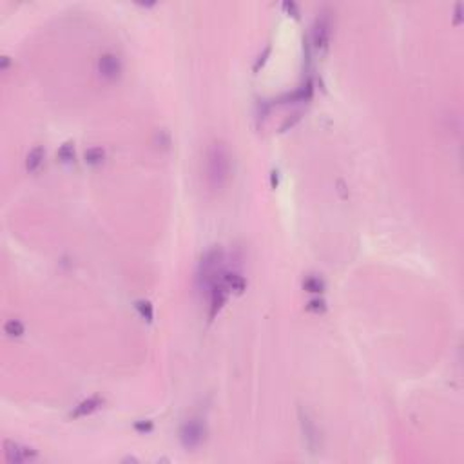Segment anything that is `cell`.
I'll use <instances>...</instances> for the list:
<instances>
[{"label": "cell", "mask_w": 464, "mask_h": 464, "mask_svg": "<svg viewBox=\"0 0 464 464\" xmlns=\"http://www.w3.org/2000/svg\"><path fill=\"white\" fill-rule=\"evenodd\" d=\"M4 332L9 338H20L24 334V323L20 319H9L4 325Z\"/></svg>", "instance_id": "13"}, {"label": "cell", "mask_w": 464, "mask_h": 464, "mask_svg": "<svg viewBox=\"0 0 464 464\" xmlns=\"http://www.w3.org/2000/svg\"><path fill=\"white\" fill-rule=\"evenodd\" d=\"M98 73H100L102 78L113 82L120 77L122 73V64H120V58L113 53H105L98 58Z\"/></svg>", "instance_id": "7"}, {"label": "cell", "mask_w": 464, "mask_h": 464, "mask_svg": "<svg viewBox=\"0 0 464 464\" xmlns=\"http://www.w3.org/2000/svg\"><path fill=\"white\" fill-rule=\"evenodd\" d=\"M272 187H277V171H272Z\"/></svg>", "instance_id": "22"}, {"label": "cell", "mask_w": 464, "mask_h": 464, "mask_svg": "<svg viewBox=\"0 0 464 464\" xmlns=\"http://www.w3.org/2000/svg\"><path fill=\"white\" fill-rule=\"evenodd\" d=\"M301 424H303L305 435H307V439L310 441V444H312V439H315V428H314V424H312V421L307 417V415L303 417V414H301Z\"/></svg>", "instance_id": "18"}, {"label": "cell", "mask_w": 464, "mask_h": 464, "mask_svg": "<svg viewBox=\"0 0 464 464\" xmlns=\"http://www.w3.org/2000/svg\"><path fill=\"white\" fill-rule=\"evenodd\" d=\"M308 312H314V314H325L326 312V301L321 300V298H315V300H310L307 305Z\"/></svg>", "instance_id": "17"}, {"label": "cell", "mask_w": 464, "mask_h": 464, "mask_svg": "<svg viewBox=\"0 0 464 464\" xmlns=\"http://www.w3.org/2000/svg\"><path fill=\"white\" fill-rule=\"evenodd\" d=\"M104 158H105V153L102 147H91V149L85 151V163H89V165L102 163Z\"/></svg>", "instance_id": "14"}, {"label": "cell", "mask_w": 464, "mask_h": 464, "mask_svg": "<svg viewBox=\"0 0 464 464\" xmlns=\"http://www.w3.org/2000/svg\"><path fill=\"white\" fill-rule=\"evenodd\" d=\"M8 65H9V58H8V57H4V58H2V69H6Z\"/></svg>", "instance_id": "23"}, {"label": "cell", "mask_w": 464, "mask_h": 464, "mask_svg": "<svg viewBox=\"0 0 464 464\" xmlns=\"http://www.w3.org/2000/svg\"><path fill=\"white\" fill-rule=\"evenodd\" d=\"M4 453H6V460L13 464L29 462V460H35L39 457V453L33 448H27V446L16 444V442H11V441L4 442Z\"/></svg>", "instance_id": "5"}, {"label": "cell", "mask_w": 464, "mask_h": 464, "mask_svg": "<svg viewBox=\"0 0 464 464\" xmlns=\"http://www.w3.org/2000/svg\"><path fill=\"white\" fill-rule=\"evenodd\" d=\"M58 160L64 161V163H71L75 160V147L71 142L64 143V145L58 149Z\"/></svg>", "instance_id": "16"}, {"label": "cell", "mask_w": 464, "mask_h": 464, "mask_svg": "<svg viewBox=\"0 0 464 464\" xmlns=\"http://www.w3.org/2000/svg\"><path fill=\"white\" fill-rule=\"evenodd\" d=\"M135 308H136V310H138V314L142 315V318L145 319L147 323H151V321H153V318H154V310H153V305H151L149 301H145V300H140V301H136V303H135Z\"/></svg>", "instance_id": "15"}, {"label": "cell", "mask_w": 464, "mask_h": 464, "mask_svg": "<svg viewBox=\"0 0 464 464\" xmlns=\"http://www.w3.org/2000/svg\"><path fill=\"white\" fill-rule=\"evenodd\" d=\"M221 281L225 283V287L229 288V290H234L236 294H242V292L247 288V281L243 280V276H239V274H234V272L223 274Z\"/></svg>", "instance_id": "10"}, {"label": "cell", "mask_w": 464, "mask_h": 464, "mask_svg": "<svg viewBox=\"0 0 464 464\" xmlns=\"http://www.w3.org/2000/svg\"><path fill=\"white\" fill-rule=\"evenodd\" d=\"M312 92H314V84H312V80H307V84L301 85L300 89L295 92H292V95H288L285 100L288 102H307L312 98Z\"/></svg>", "instance_id": "11"}, {"label": "cell", "mask_w": 464, "mask_h": 464, "mask_svg": "<svg viewBox=\"0 0 464 464\" xmlns=\"http://www.w3.org/2000/svg\"><path fill=\"white\" fill-rule=\"evenodd\" d=\"M223 252L214 247V249L207 250L205 256L200 261V269H198V283L203 285L205 288H211L212 285L218 281V270L221 265Z\"/></svg>", "instance_id": "2"}, {"label": "cell", "mask_w": 464, "mask_h": 464, "mask_svg": "<svg viewBox=\"0 0 464 464\" xmlns=\"http://www.w3.org/2000/svg\"><path fill=\"white\" fill-rule=\"evenodd\" d=\"M230 176V160L223 143H212L207 153V178L214 191L225 187Z\"/></svg>", "instance_id": "1"}, {"label": "cell", "mask_w": 464, "mask_h": 464, "mask_svg": "<svg viewBox=\"0 0 464 464\" xmlns=\"http://www.w3.org/2000/svg\"><path fill=\"white\" fill-rule=\"evenodd\" d=\"M209 319H214L216 314L223 308L227 301V295H229V288L225 287L221 280L216 281L211 288H209Z\"/></svg>", "instance_id": "6"}, {"label": "cell", "mask_w": 464, "mask_h": 464, "mask_svg": "<svg viewBox=\"0 0 464 464\" xmlns=\"http://www.w3.org/2000/svg\"><path fill=\"white\" fill-rule=\"evenodd\" d=\"M205 437H207V428L200 419H191V421L183 422L180 428V442L183 448L194 450L198 446L203 444Z\"/></svg>", "instance_id": "3"}, {"label": "cell", "mask_w": 464, "mask_h": 464, "mask_svg": "<svg viewBox=\"0 0 464 464\" xmlns=\"http://www.w3.org/2000/svg\"><path fill=\"white\" fill-rule=\"evenodd\" d=\"M330 33H332V24L326 15H321L315 18L314 26H312L310 40L315 51H326L330 42Z\"/></svg>", "instance_id": "4"}, {"label": "cell", "mask_w": 464, "mask_h": 464, "mask_svg": "<svg viewBox=\"0 0 464 464\" xmlns=\"http://www.w3.org/2000/svg\"><path fill=\"white\" fill-rule=\"evenodd\" d=\"M269 54H270V46H267V47H265L263 53H261L259 57H257L256 64H254V71H259V67L265 64V62H267V57H269Z\"/></svg>", "instance_id": "19"}, {"label": "cell", "mask_w": 464, "mask_h": 464, "mask_svg": "<svg viewBox=\"0 0 464 464\" xmlns=\"http://www.w3.org/2000/svg\"><path fill=\"white\" fill-rule=\"evenodd\" d=\"M102 406H104V399L98 397V395H92V397H89V399L82 401V403L78 404L73 412H71V417L73 419L85 417V415H91V414H95L96 410H100Z\"/></svg>", "instance_id": "8"}, {"label": "cell", "mask_w": 464, "mask_h": 464, "mask_svg": "<svg viewBox=\"0 0 464 464\" xmlns=\"http://www.w3.org/2000/svg\"><path fill=\"white\" fill-rule=\"evenodd\" d=\"M135 430L136 432H140V434H147V432L153 430V422L151 421H138L135 424Z\"/></svg>", "instance_id": "20"}, {"label": "cell", "mask_w": 464, "mask_h": 464, "mask_svg": "<svg viewBox=\"0 0 464 464\" xmlns=\"http://www.w3.org/2000/svg\"><path fill=\"white\" fill-rule=\"evenodd\" d=\"M44 156H46V151H44L42 145L33 147V149L29 151V154H27V158H26V169L29 171V173H35L40 165H42Z\"/></svg>", "instance_id": "9"}, {"label": "cell", "mask_w": 464, "mask_h": 464, "mask_svg": "<svg viewBox=\"0 0 464 464\" xmlns=\"http://www.w3.org/2000/svg\"><path fill=\"white\" fill-rule=\"evenodd\" d=\"M303 288L310 294H321L325 292V281L319 276H307L303 281Z\"/></svg>", "instance_id": "12"}, {"label": "cell", "mask_w": 464, "mask_h": 464, "mask_svg": "<svg viewBox=\"0 0 464 464\" xmlns=\"http://www.w3.org/2000/svg\"><path fill=\"white\" fill-rule=\"evenodd\" d=\"M283 9L288 13H292V16H295V18H300V11H298V6H295L294 2H285Z\"/></svg>", "instance_id": "21"}]
</instances>
